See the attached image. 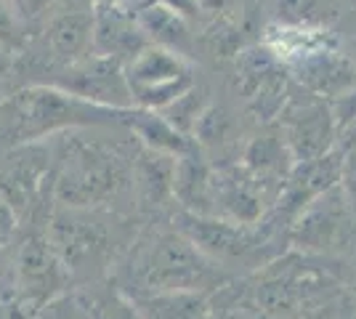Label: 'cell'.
Listing matches in <instances>:
<instances>
[{
  "mask_svg": "<svg viewBox=\"0 0 356 319\" xmlns=\"http://www.w3.org/2000/svg\"><path fill=\"white\" fill-rule=\"evenodd\" d=\"M131 109L93 104L59 85H30L14 93L0 109V147L14 149L24 144H38L61 131L125 122V115Z\"/></svg>",
  "mask_w": 356,
  "mask_h": 319,
  "instance_id": "obj_1",
  "label": "cell"
},
{
  "mask_svg": "<svg viewBox=\"0 0 356 319\" xmlns=\"http://www.w3.org/2000/svg\"><path fill=\"white\" fill-rule=\"evenodd\" d=\"M131 170L118 152L106 149L102 144H72V149L64 154L56 181L54 197L64 208L80 211L106 202L128 183Z\"/></svg>",
  "mask_w": 356,
  "mask_h": 319,
  "instance_id": "obj_2",
  "label": "cell"
},
{
  "mask_svg": "<svg viewBox=\"0 0 356 319\" xmlns=\"http://www.w3.org/2000/svg\"><path fill=\"white\" fill-rule=\"evenodd\" d=\"M141 282L154 295H189L216 288L221 282V272L216 261L181 231H168L149 245L141 263Z\"/></svg>",
  "mask_w": 356,
  "mask_h": 319,
  "instance_id": "obj_3",
  "label": "cell"
},
{
  "mask_svg": "<svg viewBox=\"0 0 356 319\" xmlns=\"http://www.w3.org/2000/svg\"><path fill=\"white\" fill-rule=\"evenodd\" d=\"M122 75L134 106L154 112H160L194 85L189 56L154 43H149L141 51H136L128 61H122Z\"/></svg>",
  "mask_w": 356,
  "mask_h": 319,
  "instance_id": "obj_4",
  "label": "cell"
},
{
  "mask_svg": "<svg viewBox=\"0 0 356 319\" xmlns=\"http://www.w3.org/2000/svg\"><path fill=\"white\" fill-rule=\"evenodd\" d=\"M277 120L282 125V141L290 149L293 163L314 160L335 147L338 125L332 117L330 101L303 91V88L300 91L290 88L287 101L280 109Z\"/></svg>",
  "mask_w": 356,
  "mask_h": 319,
  "instance_id": "obj_5",
  "label": "cell"
},
{
  "mask_svg": "<svg viewBox=\"0 0 356 319\" xmlns=\"http://www.w3.org/2000/svg\"><path fill=\"white\" fill-rule=\"evenodd\" d=\"M356 231V215L343 195L341 183L306 202L293 218L290 240L309 253H332L351 243Z\"/></svg>",
  "mask_w": 356,
  "mask_h": 319,
  "instance_id": "obj_6",
  "label": "cell"
},
{
  "mask_svg": "<svg viewBox=\"0 0 356 319\" xmlns=\"http://www.w3.org/2000/svg\"><path fill=\"white\" fill-rule=\"evenodd\" d=\"M284 64L303 91L325 101H335L356 88V61L338 51L332 40L309 48Z\"/></svg>",
  "mask_w": 356,
  "mask_h": 319,
  "instance_id": "obj_7",
  "label": "cell"
},
{
  "mask_svg": "<svg viewBox=\"0 0 356 319\" xmlns=\"http://www.w3.org/2000/svg\"><path fill=\"white\" fill-rule=\"evenodd\" d=\"M54 85H59L86 101H93V104L115 106V109L134 106L128 83L122 75V61L102 56V54H88L86 59L72 61L59 83H54Z\"/></svg>",
  "mask_w": 356,
  "mask_h": 319,
  "instance_id": "obj_8",
  "label": "cell"
},
{
  "mask_svg": "<svg viewBox=\"0 0 356 319\" xmlns=\"http://www.w3.org/2000/svg\"><path fill=\"white\" fill-rule=\"evenodd\" d=\"M176 231H181L213 261L239 259L255 247V237L248 224H237L221 215H200L184 211L176 218Z\"/></svg>",
  "mask_w": 356,
  "mask_h": 319,
  "instance_id": "obj_9",
  "label": "cell"
},
{
  "mask_svg": "<svg viewBox=\"0 0 356 319\" xmlns=\"http://www.w3.org/2000/svg\"><path fill=\"white\" fill-rule=\"evenodd\" d=\"M343 152L335 144L332 149H327L325 154L314 157V160H303V163H293L287 179L282 181V211L296 215L306 202H312L314 197H319L322 192L332 189L341 181L343 170Z\"/></svg>",
  "mask_w": 356,
  "mask_h": 319,
  "instance_id": "obj_10",
  "label": "cell"
},
{
  "mask_svg": "<svg viewBox=\"0 0 356 319\" xmlns=\"http://www.w3.org/2000/svg\"><path fill=\"white\" fill-rule=\"evenodd\" d=\"M64 263L54 253L48 240L32 237L22 245L16 272H19V288L35 301H51L64 285Z\"/></svg>",
  "mask_w": 356,
  "mask_h": 319,
  "instance_id": "obj_11",
  "label": "cell"
},
{
  "mask_svg": "<svg viewBox=\"0 0 356 319\" xmlns=\"http://www.w3.org/2000/svg\"><path fill=\"white\" fill-rule=\"evenodd\" d=\"M16 149H22V154H16L11 163L0 167V197L19 221L35 205L45 173H48V163H45V154L32 152L30 144L16 147Z\"/></svg>",
  "mask_w": 356,
  "mask_h": 319,
  "instance_id": "obj_12",
  "label": "cell"
},
{
  "mask_svg": "<svg viewBox=\"0 0 356 319\" xmlns=\"http://www.w3.org/2000/svg\"><path fill=\"white\" fill-rule=\"evenodd\" d=\"M144 46H149V40L134 14H125L112 6L102 14H93V54L128 61Z\"/></svg>",
  "mask_w": 356,
  "mask_h": 319,
  "instance_id": "obj_13",
  "label": "cell"
},
{
  "mask_svg": "<svg viewBox=\"0 0 356 319\" xmlns=\"http://www.w3.org/2000/svg\"><path fill=\"white\" fill-rule=\"evenodd\" d=\"M45 46L67 64L86 59L93 54V11H64L54 16L45 30Z\"/></svg>",
  "mask_w": 356,
  "mask_h": 319,
  "instance_id": "obj_14",
  "label": "cell"
},
{
  "mask_svg": "<svg viewBox=\"0 0 356 319\" xmlns=\"http://www.w3.org/2000/svg\"><path fill=\"white\" fill-rule=\"evenodd\" d=\"M136 22L144 30L149 43L189 56L194 40L184 14H178V11L168 8L163 3H141L138 14H136Z\"/></svg>",
  "mask_w": 356,
  "mask_h": 319,
  "instance_id": "obj_15",
  "label": "cell"
},
{
  "mask_svg": "<svg viewBox=\"0 0 356 319\" xmlns=\"http://www.w3.org/2000/svg\"><path fill=\"white\" fill-rule=\"evenodd\" d=\"M125 122L131 125V131L144 141V147H149V149L173 154V157L200 152V144H197L194 138H189L186 133H181L178 128H173V125L165 120L160 112H154V109H138V106H134V109L125 115Z\"/></svg>",
  "mask_w": 356,
  "mask_h": 319,
  "instance_id": "obj_16",
  "label": "cell"
},
{
  "mask_svg": "<svg viewBox=\"0 0 356 319\" xmlns=\"http://www.w3.org/2000/svg\"><path fill=\"white\" fill-rule=\"evenodd\" d=\"M45 240L51 243L61 263L70 269V266L88 261L102 247V231L80 218H70V215L61 218L59 215V218H54V227L45 234Z\"/></svg>",
  "mask_w": 356,
  "mask_h": 319,
  "instance_id": "obj_17",
  "label": "cell"
},
{
  "mask_svg": "<svg viewBox=\"0 0 356 319\" xmlns=\"http://www.w3.org/2000/svg\"><path fill=\"white\" fill-rule=\"evenodd\" d=\"M245 167L261 181H284L293 167V157L280 136H258L245 149Z\"/></svg>",
  "mask_w": 356,
  "mask_h": 319,
  "instance_id": "obj_18",
  "label": "cell"
},
{
  "mask_svg": "<svg viewBox=\"0 0 356 319\" xmlns=\"http://www.w3.org/2000/svg\"><path fill=\"white\" fill-rule=\"evenodd\" d=\"M234 133V120L229 115L226 106L218 104H208L202 109V115L197 117L192 128V136L197 144H205V147H218V144H226Z\"/></svg>",
  "mask_w": 356,
  "mask_h": 319,
  "instance_id": "obj_19",
  "label": "cell"
},
{
  "mask_svg": "<svg viewBox=\"0 0 356 319\" xmlns=\"http://www.w3.org/2000/svg\"><path fill=\"white\" fill-rule=\"evenodd\" d=\"M22 46V22L8 0H0V48L14 51Z\"/></svg>",
  "mask_w": 356,
  "mask_h": 319,
  "instance_id": "obj_20",
  "label": "cell"
},
{
  "mask_svg": "<svg viewBox=\"0 0 356 319\" xmlns=\"http://www.w3.org/2000/svg\"><path fill=\"white\" fill-rule=\"evenodd\" d=\"M341 189L346 199H348V205H351V211L356 215V147L354 149H346V157H343V170H341Z\"/></svg>",
  "mask_w": 356,
  "mask_h": 319,
  "instance_id": "obj_21",
  "label": "cell"
},
{
  "mask_svg": "<svg viewBox=\"0 0 356 319\" xmlns=\"http://www.w3.org/2000/svg\"><path fill=\"white\" fill-rule=\"evenodd\" d=\"M14 227H16V215L11 213V208L3 202V197H0V245L11 237Z\"/></svg>",
  "mask_w": 356,
  "mask_h": 319,
  "instance_id": "obj_22",
  "label": "cell"
},
{
  "mask_svg": "<svg viewBox=\"0 0 356 319\" xmlns=\"http://www.w3.org/2000/svg\"><path fill=\"white\" fill-rule=\"evenodd\" d=\"M335 144L341 147L343 152H346V149H354V147H356V115L348 122H346V125H343L341 131H338V138H335Z\"/></svg>",
  "mask_w": 356,
  "mask_h": 319,
  "instance_id": "obj_23",
  "label": "cell"
},
{
  "mask_svg": "<svg viewBox=\"0 0 356 319\" xmlns=\"http://www.w3.org/2000/svg\"><path fill=\"white\" fill-rule=\"evenodd\" d=\"M144 3H163V6H168V8H173V11L184 16H194L200 11L197 0H144Z\"/></svg>",
  "mask_w": 356,
  "mask_h": 319,
  "instance_id": "obj_24",
  "label": "cell"
},
{
  "mask_svg": "<svg viewBox=\"0 0 356 319\" xmlns=\"http://www.w3.org/2000/svg\"><path fill=\"white\" fill-rule=\"evenodd\" d=\"M237 3H242V0H197V6L202 11H229Z\"/></svg>",
  "mask_w": 356,
  "mask_h": 319,
  "instance_id": "obj_25",
  "label": "cell"
},
{
  "mask_svg": "<svg viewBox=\"0 0 356 319\" xmlns=\"http://www.w3.org/2000/svg\"><path fill=\"white\" fill-rule=\"evenodd\" d=\"M22 3H24V6H27V3H30V6H35V8H38V6H43L45 0H22Z\"/></svg>",
  "mask_w": 356,
  "mask_h": 319,
  "instance_id": "obj_26",
  "label": "cell"
},
{
  "mask_svg": "<svg viewBox=\"0 0 356 319\" xmlns=\"http://www.w3.org/2000/svg\"><path fill=\"white\" fill-rule=\"evenodd\" d=\"M354 293H356V266H354Z\"/></svg>",
  "mask_w": 356,
  "mask_h": 319,
  "instance_id": "obj_27",
  "label": "cell"
}]
</instances>
